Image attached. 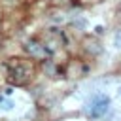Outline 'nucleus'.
I'll list each match as a JSON object with an SVG mask.
<instances>
[{"instance_id": "1", "label": "nucleus", "mask_w": 121, "mask_h": 121, "mask_svg": "<svg viewBox=\"0 0 121 121\" xmlns=\"http://www.w3.org/2000/svg\"><path fill=\"white\" fill-rule=\"evenodd\" d=\"M34 66L26 59H9L8 62V79L13 85H25L32 78Z\"/></svg>"}, {"instance_id": "2", "label": "nucleus", "mask_w": 121, "mask_h": 121, "mask_svg": "<svg viewBox=\"0 0 121 121\" xmlns=\"http://www.w3.org/2000/svg\"><path fill=\"white\" fill-rule=\"evenodd\" d=\"M110 106H112V98L106 93H95L85 104V115L93 117V119H98V117L108 113Z\"/></svg>"}, {"instance_id": "3", "label": "nucleus", "mask_w": 121, "mask_h": 121, "mask_svg": "<svg viewBox=\"0 0 121 121\" xmlns=\"http://www.w3.org/2000/svg\"><path fill=\"white\" fill-rule=\"evenodd\" d=\"M25 51H26L28 57L34 59V60H45V59L51 55V51L47 49V45H45V43H40V42H36V40H26V42H25Z\"/></svg>"}, {"instance_id": "4", "label": "nucleus", "mask_w": 121, "mask_h": 121, "mask_svg": "<svg viewBox=\"0 0 121 121\" xmlns=\"http://www.w3.org/2000/svg\"><path fill=\"white\" fill-rule=\"evenodd\" d=\"M113 47L121 49V28L115 30V34H113Z\"/></svg>"}, {"instance_id": "5", "label": "nucleus", "mask_w": 121, "mask_h": 121, "mask_svg": "<svg viewBox=\"0 0 121 121\" xmlns=\"http://www.w3.org/2000/svg\"><path fill=\"white\" fill-rule=\"evenodd\" d=\"M0 108L8 112V110H11V108H13V102H11V100H2V96H0Z\"/></svg>"}]
</instances>
